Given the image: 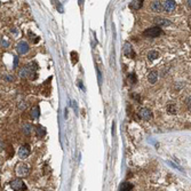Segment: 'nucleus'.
I'll return each mask as SVG.
<instances>
[{
	"label": "nucleus",
	"instance_id": "f257e3e1",
	"mask_svg": "<svg viewBox=\"0 0 191 191\" xmlns=\"http://www.w3.org/2000/svg\"><path fill=\"white\" fill-rule=\"evenodd\" d=\"M162 33L161 31V29H160L159 26H153V28H150V29H147L145 31L143 32V34L145 36V37H149V38H156V37H158Z\"/></svg>",
	"mask_w": 191,
	"mask_h": 191
},
{
	"label": "nucleus",
	"instance_id": "f03ea898",
	"mask_svg": "<svg viewBox=\"0 0 191 191\" xmlns=\"http://www.w3.org/2000/svg\"><path fill=\"white\" fill-rule=\"evenodd\" d=\"M11 188L14 191H25L26 190V187L24 184V182L20 179H16V180H13L11 182Z\"/></svg>",
	"mask_w": 191,
	"mask_h": 191
},
{
	"label": "nucleus",
	"instance_id": "7ed1b4c3",
	"mask_svg": "<svg viewBox=\"0 0 191 191\" xmlns=\"http://www.w3.org/2000/svg\"><path fill=\"white\" fill-rule=\"evenodd\" d=\"M162 8L166 13H172L176 8V4L174 0H166L162 2Z\"/></svg>",
	"mask_w": 191,
	"mask_h": 191
},
{
	"label": "nucleus",
	"instance_id": "20e7f679",
	"mask_svg": "<svg viewBox=\"0 0 191 191\" xmlns=\"http://www.w3.org/2000/svg\"><path fill=\"white\" fill-rule=\"evenodd\" d=\"M138 116L143 120H150L152 118V113H151V111L149 110L148 108H142L138 111Z\"/></svg>",
	"mask_w": 191,
	"mask_h": 191
},
{
	"label": "nucleus",
	"instance_id": "39448f33",
	"mask_svg": "<svg viewBox=\"0 0 191 191\" xmlns=\"http://www.w3.org/2000/svg\"><path fill=\"white\" fill-rule=\"evenodd\" d=\"M29 155H30V147L28 144L22 145L21 148H20V150H19V157L21 159H25V158H28Z\"/></svg>",
	"mask_w": 191,
	"mask_h": 191
},
{
	"label": "nucleus",
	"instance_id": "423d86ee",
	"mask_svg": "<svg viewBox=\"0 0 191 191\" xmlns=\"http://www.w3.org/2000/svg\"><path fill=\"white\" fill-rule=\"evenodd\" d=\"M16 174L19 175V176H26L28 174H29V167L26 166V165H19L17 167H16Z\"/></svg>",
	"mask_w": 191,
	"mask_h": 191
},
{
	"label": "nucleus",
	"instance_id": "0eeeda50",
	"mask_svg": "<svg viewBox=\"0 0 191 191\" xmlns=\"http://www.w3.org/2000/svg\"><path fill=\"white\" fill-rule=\"evenodd\" d=\"M124 54H125L127 57H129V58H133V57L135 56V53H134L133 47L130 46V43H125V45H124Z\"/></svg>",
	"mask_w": 191,
	"mask_h": 191
},
{
	"label": "nucleus",
	"instance_id": "6e6552de",
	"mask_svg": "<svg viewBox=\"0 0 191 191\" xmlns=\"http://www.w3.org/2000/svg\"><path fill=\"white\" fill-rule=\"evenodd\" d=\"M16 49H17V53L19 54H25L29 52V45L25 41H21V43H19Z\"/></svg>",
	"mask_w": 191,
	"mask_h": 191
},
{
	"label": "nucleus",
	"instance_id": "1a4fd4ad",
	"mask_svg": "<svg viewBox=\"0 0 191 191\" xmlns=\"http://www.w3.org/2000/svg\"><path fill=\"white\" fill-rule=\"evenodd\" d=\"M155 21L156 23L158 24V26H167V25H170V22L168 20H166V19H162V17H157V19H155Z\"/></svg>",
	"mask_w": 191,
	"mask_h": 191
},
{
	"label": "nucleus",
	"instance_id": "9d476101",
	"mask_svg": "<svg viewBox=\"0 0 191 191\" xmlns=\"http://www.w3.org/2000/svg\"><path fill=\"white\" fill-rule=\"evenodd\" d=\"M142 5H143V1L142 0H140V1H132L129 4V7L132 9H134V11H138V9H140L142 7Z\"/></svg>",
	"mask_w": 191,
	"mask_h": 191
},
{
	"label": "nucleus",
	"instance_id": "9b49d317",
	"mask_svg": "<svg viewBox=\"0 0 191 191\" xmlns=\"http://www.w3.org/2000/svg\"><path fill=\"white\" fill-rule=\"evenodd\" d=\"M132 189H133V184H132V183H129V182H124V183L120 185L119 191H130Z\"/></svg>",
	"mask_w": 191,
	"mask_h": 191
},
{
	"label": "nucleus",
	"instance_id": "f8f14e48",
	"mask_svg": "<svg viewBox=\"0 0 191 191\" xmlns=\"http://www.w3.org/2000/svg\"><path fill=\"white\" fill-rule=\"evenodd\" d=\"M161 8H162V6L160 5L159 1H152V4H151V9L153 11H156V13H159L161 11Z\"/></svg>",
	"mask_w": 191,
	"mask_h": 191
},
{
	"label": "nucleus",
	"instance_id": "ddd939ff",
	"mask_svg": "<svg viewBox=\"0 0 191 191\" xmlns=\"http://www.w3.org/2000/svg\"><path fill=\"white\" fill-rule=\"evenodd\" d=\"M148 79L151 84H155V83L157 81V79H158V73H157L156 71H151L148 76Z\"/></svg>",
	"mask_w": 191,
	"mask_h": 191
},
{
	"label": "nucleus",
	"instance_id": "4468645a",
	"mask_svg": "<svg viewBox=\"0 0 191 191\" xmlns=\"http://www.w3.org/2000/svg\"><path fill=\"white\" fill-rule=\"evenodd\" d=\"M31 117L33 118V119H37V118L39 117V108H38V106H34V108L32 109Z\"/></svg>",
	"mask_w": 191,
	"mask_h": 191
},
{
	"label": "nucleus",
	"instance_id": "2eb2a0df",
	"mask_svg": "<svg viewBox=\"0 0 191 191\" xmlns=\"http://www.w3.org/2000/svg\"><path fill=\"white\" fill-rule=\"evenodd\" d=\"M45 134H46L45 128L41 127V126H38V127H37V135H38L39 138H43Z\"/></svg>",
	"mask_w": 191,
	"mask_h": 191
},
{
	"label": "nucleus",
	"instance_id": "dca6fc26",
	"mask_svg": "<svg viewBox=\"0 0 191 191\" xmlns=\"http://www.w3.org/2000/svg\"><path fill=\"white\" fill-rule=\"evenodd\" d=\"M158 53L157 52H155V51H151V52H149L148 53V57L149 60H156V58H158Z\"/></svg>",
	"mask_w": 191,
	"mask_h": 191
},
{
	"label": "nucleus",
	"instance_id": "f3484780",
	"mask_svg": "<svg viewBox=\"0 0 191 191\" xmlns=\"http://www.w3.org/2000/svg\"><path fill=\"white\" fill-rule=\"evenodd\" d=\"M128 83L130 84V85H133V84H135L136 83V77H135V74L132 73L128 76Z\"/></svg>",
	"mask_w": 191,
	"mask_h": 191
},
{
	"label": "nucleus",
	"instance_id": "a211bd4d",
	"mask_svg": "<svg viewBox=\"0 0 191 191\" xmlns=\"http://www.w3.org/2000/svg\"><path fill=\"white\" fill-rule=\"evenodd\" d=\"M23 130H24V133H25L26 135H30V134H31V126H30L29 124L24 125V126H23Z\"/></svg>",
	"mask_w": 191,
	"mask_h": 191
},
{
	"label": "nucleus",
	"instance_id": "6ab92c4d",
	"mask_svg": "<svg viewBox=\"0 0 191 191\" xmlns=\"http://www.w3.org/2000/svg\"><path fill=\"white\" fill-rule=\"evenodd\" d=\"M167 110L170 111V113H172V115H174V113H176V109L174 108V105H170L168 108H167Z\"/></svg>",
	"mask_w": 191,
	"mask_h": 191
},
{
	"label": "nucleus",
	"instance_id": "aec40b11",
	"mask_svg": "<svg viewBox=\"0 0 191 191\" xmlns=\"http://www.w3.org/2000/svg\"><path fill=\"white\" fill-rule=\"evenodd\" d=\"M71 55H72V63H77V61H78V54L72 52Z\"/></svg>",
	"mask_w": 191,
	"mask_h": 191
},
{
	"label": "nucleus",
	"instance_id": "412c9836",
	"mask_svg": "<svg viewBox=\"0 0 191 191\" xmlns=\"http://www.w3.org/2000/svg\"><path fill=\"white\" fill-rule=\"evenodd\" d=\"M17 63H19V57H15V62H14V68L17 66Z\"/></svg>",
	"mask_w": 191,
	"mask_h": 191
},
{
	"label": "nucleus",
	"instance_id": "4be33fe9",
	"mask_svg": "<svg viewBox=\"0 0 191 191\" xmlns=\"http://www.w3.org/2000/svg\"><path fill=\"white\" fill-rule=\"evenodd\" d=\"M2 45H4V47H7V46H8V43L5 41V40H2Z\"/></svg>",
	"mask_w": 191,
	"mask_h": 191
},
{
	"label": "nucleus",
	"instance_id": "5701e85b",
	"mask_svg": "<svg viewBox=\"0 0 191 191\" xmlns=\"http://www.w3.org/2000/svg\"><path fill=\"white\" fill-rule=\"evenodd\" d=\"M187 4H188V6H190V7H191V0H188V1H187Z\"/></svg>",
	"mask_w": 191,
	"mask_h": 191
}]
</instances>
